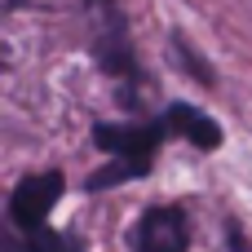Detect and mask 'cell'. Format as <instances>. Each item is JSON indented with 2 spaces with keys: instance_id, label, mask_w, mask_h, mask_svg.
I'll return each instance as SVG.
<instances>
[{
  "instance_id": "cell-2",
  "label": "cell",
  "mask_w": 252,
  "mask_h": 252,
  "mask_svg": "<svg viewBox=\"0 0 252 252\" xmlns=\"http://www.w3.org/2000/svg\"><path fill=\"white\" fill-rule=\"evenodd\" d=\"M164 137H168V124H164V120H146V124H97V128H93V146H97V151H106V155L133 164V168H142V173H151L155 151H159Z\"/></svg>"
},
{
  "instance_id": "cell-4",
  "label": "cell",
  "mask_w": 252,
  "mask_h": 252,
  "mask_svg": "<svg viewBox=\"0 0 252 252\" xmlns=\"http://www.w3.org/2000/svg\"><path fill=\"white\" fill-rule=\"evenodd\" d=\"M186 248H190V221L182 208H151L133 230V252H186Z\"/></svg>"
},
{
  "instance_id": "cell-7",
  "label": "cell",
  "mask_w": 252,
  "mask_h": 252,
  "mask_svg": "<svg viewBox=\"0 0 252 252\" xmlns=\"http://www.w3.org/2000/svg\"><path fill=\"white\" fill-rule=\"evenodd\" d=\"M27 252H75V244H71L66 235H53V230L44 226V230L27 235Z\"/></svg>"
},
{
  "instance_id": "cell-1",
  "label": "cell",
  "mask_w": 252,
  "mask_h": 252,
  "mask_svg": "<svg viewBox=\"0 0 252 252\" xmlns=\"http://www.w3.org/2000/svg\"><path fill=\"white\" fill-rule=\"evenodd\" d=\"M84 13H89V35H93V58H97V66L124 84L120 102H124V106H137V97H133L137 58H133V40H128V22H124L120 4H115V0H84Z\"/></svg>"
},
{
  "instance_id": "cell-3",
  "label": "cell",
  "mask_w": 252,
  "mask_h": 252,
  "mask_svg": "<svg viewBox=\"0 0 252 252\" xmlns=\"http://www.w3.org/2000/svg\"><path fill=\"white\" fill-rule=\"evenodd\" d=\"M62 199V173H35V177H22L9 195V221L22 230V235H35L44 230L53 204Z\"/></svg>"
},
{
  "instance_id": "cell-6",
  "label": "cell",
  "mask_w": 252,
  "mask_h": 252,
  "mask_svg": "<svg viewBox=\"0 0 252 252\" xmlns=\"http://www.w3.org/2000/svg\"><path fill=\"white\" fill-rule=\"evenodd\" d=\"M128 177H142V168H133V164L115 159V164H106V168H97V173L89 177V190H102V186H120V182H128Z\"/></svg>"
},
{
  "instance_id": "cell-8",
  "label": "cell",
  "mask_w": 252,
  "mask_h": 252,
  "mask_svg": "<svg viewBox=\"0 0 252 252\" xmlns=\"http://www.w3.org/2000/svg\"><path fill=\"white\" fill-rule=\"evenodd\" d=\"M173 49H177V58H182V66H186V71H190V75H195L199 84H213V71H208V66L199 62V53H195V49H190L186 40H173Z\"/></svg>"
},
{
  "instance_id": "cell-5",
  "label": "cell",
  "mask_w": 252,
  "mask_h": 252,
  "mask_svg": "<svg viewBox=\"0 0 252 252\" xmlns=\"http://www.w3.org/2000/svg\"><path fill=\"white\" fill-rule=\"evenodd\" d=\"M164 124H168V133H182L190 146H199V151H217L221 146V128H217V120H208L204 111H195L190 102H173L168 111H164Z\"/></svg>"
}]
</instances>
